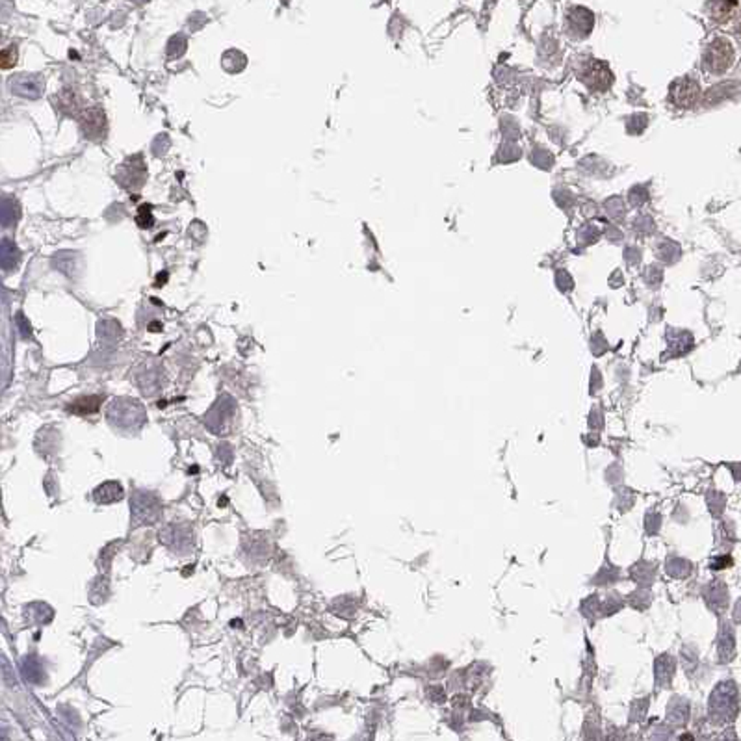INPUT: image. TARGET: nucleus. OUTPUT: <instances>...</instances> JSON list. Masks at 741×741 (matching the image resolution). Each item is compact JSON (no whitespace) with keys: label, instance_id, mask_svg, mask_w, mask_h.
<instances>
[{"label":"nucleus","instance_id":"2","mask_svg":"<svg viewBox=\"0 0 741 741\" xmlns=\"http://www.w3.org/2000/svg\"><path fill=\"white\" fill-rule=\"evenodd\" d=\"M578 78L593 91H608L615 81L609 63L602 62V60H593V58L581 63Z\"/></svg>","mask_w":741,"mask_h":741},{"label":"nucleus","instance_id":"14","mask_svg":"<svg viewBox=\"0 0 741 741\" xmlns=\"http://www.w3.org/2000/svg\"><path fill=\"white\" fill-rule=\"evenodd\" d=\"M223 58H229V60H232L231 63H223V67H225V71H229V73L242 71V69H244V67H246V63H247V58L244 56V54H242L240 51H234V48H232V51H227L225 56H223Z\"/></svg>","mask_w":741,"mask_h":741},{"label":"nucleus","instance_id":"15","mask_svg":"<svg viewBox=\"0 0 741 741\" xmlns=\"http://www.w3.org/2000/svg\"><path fill=\"white\" fill-rule=\"evenodd\" d=\"M186 47H188V41H186L185 36H175V38H171L170 45H167V52H170V56L179 58L185 54Z\"/></svg>","mask_w":741,"mask_h":741},{"label":"nucleus","instance_id":"3","mask_svg":"<svg viewBox=\"0 0 741 741\" xmlns=\"http://www.w3.org/2000/svg\"><path fill=\"white\" fill-rule=\"evenodd\" d=\"M81 130L84 134V138L88 140H104L106 133H108V119H106V113L99 106H90V108L82 110L81 115Z\"/></svg>","mask_w":741,"mask_h":741},{"label":"nucleus","instance_id":"13","mask_svg":"<svg viewBox=\"0 0 741 741\" xmlns=\"http://www.w3.org/2000/svg\"><path fill=\"white\" fill-rule=\"evenodd\" d=\"M17 60H19V51L15 45H10L0 51V69L2 71H8V69H14L17 66Z\"/></svg>","mask_w":741,"mask_h":741},{"label":"nucleus","instance_id":"11","mask_svg":"<svg viewBox=\"0 0 741 741\" xmlns=\"http://www.w3.org/2000/svg\"><path fill=\"white\" fill-rule=\"evenodd\" d=\"M737 10V0H713L712 8H710V15L712 19L719 24H725L736 15Z\"/></svg>","mask_w":741,"mask_h":741},{"label":"nucleus","instance_id":"9","mask_svg":"<svg viewBox=\"0 0 741 741\" xmlns=\"http://www.w3.org/2000/svg\"><path fill=\"white\" fill-rule=\"evenodd\" d=\"M21 262V251L11 240H0V269L14 271Z\"/></svg>","mask_w":741,"mask_h":741},{"label":"nucleus","instance_id":"8","mask_svg":"<svg viewBox=\"0 0 741 741\" xmlns=\"http://www.w3.org/2000/svg\"><path fill=\"white\" fill-rule=\"evenodd\" d=\"M52 104L56 106L58 112L63 113V115H71V118H78L82 110H84L82 108L81 95L76 93L75 90H69V88L60 91V93L52 99Z\"/></svg>","mask_w":741,"mask_h":741},{"label":"nucleus","instance_id":"6","mask_svg":"<svg viewBox=\"0 0 741 741\" xmlns=\"http://www.w3.org/2000/svg\"><path fill=\"white\" fill-rule=\"evenodd\" d=\"M125 175H127V179H121L119 182L127 190H140L145 185L147 167L145 162L142 160V156H133V158H128V160L119 167L118 177Z\"/></svg>","mask_w":741,"mask_h":741},{"label":"nucleus","instance_id":"5","mask_svg":"<svg viewBox=\"0 0 741 741\" xmlns=\"http://www.w3.org/2000/svg\"><path fill=\"white\" fill-rule=\"evenodd\" d=\"M8 84L17 97L30 100L39 99L45 91V81H43L41 75H36V73H19V75L11 76Z\"/></svg>","mask_w":741,"mask_h":741},{"label":"nucleus","instance_id":"7","mask_svg":"<svg viewBox=\"0 0 741 741\" xmlns=\"http://www.w3.org/2000/svg\"><path fill=\"white\" fill-rule=\"evenodd\" d=\"M566 24H569V33L574 36V38H587L591 32H593V26H595V15L591 14L587 8H571V11L566 14Z\"/></svg>","mask_w":741,"mask_h":741},{"label":"nucleus","instance_id":"10","mask_svg":"<svg viewBox=\"0 0 741 741\" xmlns=\"http://www.w3.org/2000/svg\"><path fill=\"white\" fill-rule=\"evenodd\" d=\"M21 217V204L14 197H0V225L11 227L19 222Z\"/></svg>","mask_w":741,"mask_h":741},{"label":"nucleus","instance_id":"1","mask_svg":"<svg viewBox=\"0 0 741 741\" xmlns=\"http://www.w3.org/2000/svg\"><path fill=\"white\" fill-rule=\"evenodd\" d=\"M736 60V52L732 43L725 38L713 39L708 45L706 52H704V67L708 69L710 73H715V75H722L727 73L732 67Z\"/></svg>","mask_w":741,"mask_h":741},{"label":"nucleus","instance_id":"12","mask_svg":"<svg viewBox=\"0 0 741 741\" xmlns=\"http://www.w3.org/2000/svg\"><path fill=\"white\" fill-rule=\"evenodd\" d=\"M93 498L97 504H104V505L112 504V502H119L121 498H123V489H121L119 483L106 482L95 489Z\"/></svg>","mask_w":741,"mask_h":741},{"label":"nucleus","instance_id":"4","mask_svg":"<svg viewBox=\"0 0 741 741\" xmlns=\"http://www.w3.org/2000/svg\"><path fill=\"white\" fill-rule=\"evenodd\" d=\"M669 99L670 103L675 104L676 108H693L695 104L699 103L700 99V86L697 84V81L690 78V76L678 78V81H675L673 86H670Z\"/></svg>","mask_w":741,"mask_h":741},{"label":"nucleus","instance_id":"16","mask_svg":"<svg viewBox=\"0 0 741 741\" xmlns=\"http://www.w3.org/2000/svg\"><path fill=\"white\" fill-rule=\"evenodd\" d=\"M0 665H2V673H4L6 682H8V684H10V685L17 684V682H15V675H14V670H11L10 661L6 660L4 656H0Z\"/></svg>","mask_w":741,"mask_h":741}]
</instances>
